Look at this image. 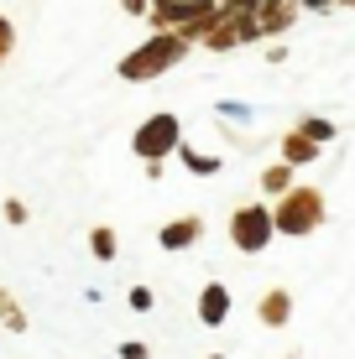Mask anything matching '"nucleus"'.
<instances>
[{"label":"nucleus","mask_w":355,"mask_h":359,"mask_svg":"<svg viewBox=\"0 0 355 359\" xmlns=\"http://www.w3.org/2000/svg\"><path fill=\"white\" fill-rule=\"evenodd\" d=\"M183 53H188V36H183V32H157V36H146L136 53L120 63V79H126V83H146V79H157L162 68H173Z\"/></svg>","instance_id":"f257e3e1"},{"label":"nucleus","mask_w":355,"mask_h":359,"mask_svg":"<svg viewBox=\"0 0 355 359\" xmlns=\"http://www.w3.org/2000/svg\"><path fill=\"white\" fill-rule=\"evenodd\" d=\"M131 151H136L141 162H162L167 151H178V115H152L131 135Z\"/></svg>","instance_id":"f03ea898"},{"label":"nucleus","mask_w":355,"mask_h":359,"mask_svg":"<svg viewBox=\"0 0 355 359\" xmlns=\"http://www.w3.org/2000/svg\"><path fill=\"white\" fill-rule=\"evenodd\" d=\"M319 214H324V203H319V193H309V188H298V193H288L283 203H277V214H272V224L283 229V234H309L314 224H319Z\"/></svg>","instance_id":"7ed1b4c3"},{"label":"nucleus","mask_w":355,"mask_h":359,"mask_svg":"<svg viewBox=\"0 0 355 359\" xmlns=\"http://www.w3.org/2000/svg\"><path fill=\"white\" fill-rule=\"evenodd\" d=\"M272 229H277V224H272V214H266V208H262V203H251V208H240V214H235V219H230V240H235V245H240V250H251V255H256V250H262V245H266V240H272Z\"/></svg>","instance_id":"20e7f679"},{"label":"nucleus","mask_w":355,"mask_h":359,"mask_svg":"<svg viewBox=\"0 0 355 359\" xmlns=\"http://www.w3.org/2000/svg\"><path fill=\"white\" fill-rule=\"evenodd\" d=\"M199 234H204V219L199 214H183V219H173V224L157 234V240H162V250H188Z\"/></svg>","instance_id":"39448f33"},{"label":"nucleus","mask_w":355,"mask_h":359,"mask_svg":"<svg viewBox=\"0 0 355 359\" xmlns=\"http://www.w3.org/2000/svg\"><path fill=\"white\" fill-rule=\"evenodd\" d=\"M225 313H230V292L219 287V281H214V287H204L199 292V323L204 328H219V323H225Z\"/></svg>","instance_id":"423d86ee"},{"label":"nucleus","mask_w":355,"mask_h":359,"mask_svg":"<svg viewBox=\"0 0 355 359\" xmlns=\"http://www.w3.org/2000/svg\"><path fill=\"white\" fill-rule=\"evenodd\" d=\"M0 323H6L11 333H21V328H27V313L16 307V297H11L6 287H0Z\"/></svg>","instance_id":"0eeeda50"},{"label":"nucleus","mask_w":355,"mask_h":359,"mask_svg":"<svg viewBox=\"0 0 355 359\" xmlns=\"http://www.w3.org/2000/svg\"><path fill=\"white\" fill-rule=\"evenodd\" d=\"M288 307H292V302H288L283 292H266V297H262V323H283Z\"/></svg>","instance_id":"6e6552de"},{"label":"nucleus","mask_w":355,"mask_h":359,"mask_svg":"<svg viewBox=\"0 0 355 359\" xmlns=\"http://www.w3.org/2000/svg\"><path fill=\"white\" fill-rule=\"evenodd\" d=\"M89 240H94V255H100V261H110V255H115V234H110V229H94Z\"/></svg>","instance_id":"1a4fd4ad"},{"label":"nucleus","mask_w":355,"mask_h":359,"mask_svg":"<svg viewBox=\"0 0 355 359\" xmlns=\"http://www.w3.org/2000/svg\"><path fill=\"white\" fill-rule=\"evenodd\" d=\"M309 156H314L309 135H292V141H288V162H309Z\"/></svg>","instance_id":"9d476101"},{"label":"nucleus","mask_w":355,"mask_h":359,"mask_svg":"<svg viewBox=\"0 0 355 359\" xmlns=\"http://www.w3.org/2000/svg\"><path fill=\"white\" fill-rule=\"evenodd\" d=\"M183 162H188V172H214L219 167L214 156H199V151H183Z\"/></svg>","instance_id":"9b49d317"},{"label":"nucleus","mask_w":355,"mask_h":359,"mask_svg":"<svg viewBox=\"0 0 355 359\" xmlns=\"http://www.w3.org/2000/svg\"><path fill=\"white\" fill-rule=\"evenodd\" d=\"M262 188H266V193L288 188V167H272V172H266V177H262Z\"/></svg>","instance_id":"f8f14e48"},{"label":"nucleus","mask_w":355,"mask_h":359,"mask_svg":"<svg viewBox=\"0 0 355 359\" xmlns=\"http://www.w3.org/2000/svg\"><path fill=\"white\" fill-rule=\"evenodd\" d=\"M6 57H11V21L0 16V63H6Z\"/></svg>","instance_id":"ddd939ff"},{"label":"nucleus","mask_w":355,"mask_h":359,"mask_svg":"<svg viewBox=\"0 0 355 359\" xmlns=\"http://www.w3.org/2000/svg\"><path fill=\"white\" fill-rule=\"evenodd\" d=\"M131 307H136V313H146V307H152V292L136 287V292H131Z\"/></svg>","instance_id":"4468645a"},{"label":"nucleus","mask_w":355,"mask_h":359,"mask_svg":"<svg viewBox=\"0 0 355 359\" xmlns=\"http://www.w3.org/2000/svg\"><path fill=\"white\" fill-rule=\"evenodd\" d=\"M309 6H329V0H309Z\"/></svg>","instance_id":"2eb2a0df"},{"label":"nucleus","mask_w":355,"mask_h":359,"mask_svg":"<svg viewBox=\"0 0 355 359\" xmlns=\"http://www.w3.org/2000/svg\"><path fill=\"white\" fill-rule=\"evenodd\" d=\"M214 359H219V354H214Z\"/></svg>","instance_id":"dca6fc26"}]
</instances>
